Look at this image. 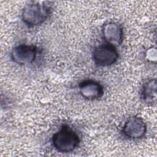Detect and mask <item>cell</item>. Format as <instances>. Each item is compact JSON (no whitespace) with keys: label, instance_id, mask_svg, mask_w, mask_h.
<instances>
[{"label":"cell","instance_id":"6da1fadb","mask_svg":"<svg viewBox=\"0 0 157 157\" xmlns=\"http://www.w3.org/2000/svg\"><path fill=\"white\" fill-rule=\"evenodd\" d=\"M52 11V6L48 2L31 1L23 9L21 20L28 27L37 26L48 18Z\"/></svg>","mask_w":157,"mask_h":157},{"label":"cell","instance_id":"3957f363","mask_svg":"<svg viewBox=\"0 0 157 157\" xmlns=\"http://www.w3.org/2000/svg\"><path fill=\"white\" fill-rule=\"evenodd\" d=\"M119 57L115 47L110 44H102L96 47L92 54L94 63L99 66H109L115 64Z\"/></svg>","mask_w":157,"mask_h":157},{"label":"cell","instance_id":"8992f818","mask_svg":"<svg viewBox=\"0 0 157 157\" xmlns=\"http://www.w3.org/2000/svg\"><path fill=\"white\" fill-rule=\"evenodd\" d=\"M103 39L107 44L114 47L120 45L123 40V29L121 25L115 21H107L102 27Z\"/></svg>","mask_w":157,"mask_h":157},{"label":"cell","instance_id":"7a4b0ae2","mask_svg":"<svg viewBox=\"0 0 157 157\" xmlns=\"http://www.w3.org/2000/svg\"><path fill=\"white\" fill-rule=\"evenodd\" d=\"M52 142L56 150L66 153L72 152L78 147L80 138L72 128L64 124L53 135Z\"/></svg>","mask_w":157,"mask_h":157},{"label":"cell","instance_id":"52a82bcc","mask_svg":"<svg viewBox=\"0 0 157 157\" xmlns=\"http://www.w3.org/2000/svg\"><path fill=\"white\" fill-rule=\"evenodd\" d=\"M79 91L83 98L88 100H96L101 98L104 94L102 85L93 80H85L78 85Z\"/></svg>","mask_w":157,"mask_h":157},{"label":"cell","instance_id":"ba28073f","mask_svg":"<svg viewBox=\"0 0 157 157\" xmlns=\"http://www.w3.org/2000/svg\"><path fill=\"white\" fill-rule=\"evenodd\" d=\"M140 98L147 104L156 102V79L151 78L143 85L140 91Z\"/></svg>","mask_w":157,"mask_h":157},{"label":"cell","instance_id":"277c9868","mask_svg":"<svg viewBox=\"0 0 157 157\" xmlns=\"http://www.w3.org/2000/svg\"><path fill=\"white\" fill-rule=\"evenodd\" d=\"M147 129L146 123L142 118L132 116L125 121L122 128V133L128 139L136 140L144 137Z\"/></svg>","mask_w":157,"mask_h":157},{"label":"cell","instance_id":"5b68a950","mask_svg":"<svg viewBox=\"0 0 157 157\" xmlns=\"http://www.w3.org/2000/svg\"><path fill=\"white\" fill-rule=\"evenodd\" d=\"M37 48L29 44H20L13 47L10 52L13 62L20 65L32 64L36 59Z\"/></svg>","mask_w":157,"mask_h":157},{"label":"cell","instance_id":"9c48e42d","mask_svg":"<svg viewBox=\"0 0 157 157\" xmlns=\"http://www.w3.org/2000/svg\"><path fill=\"white\" fill-rule=\"evenodd\" d=\"M147 59L150 61H156V48H149L146 53Z\"/></svg>","mask_w":157,"mask_h":157}]
</instances>
